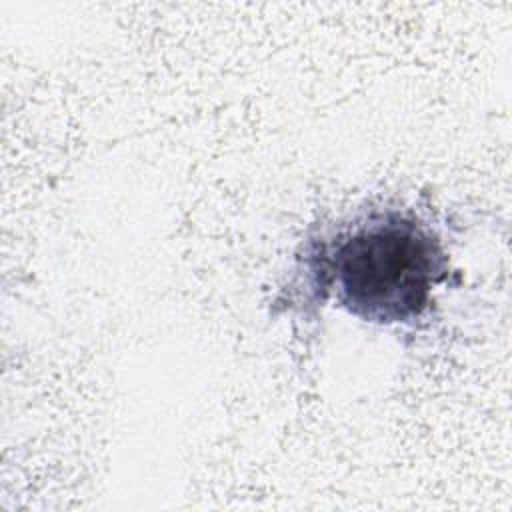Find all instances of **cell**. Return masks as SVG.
Here are the masks:
<instances>
[{"instance_id":"1","label":"cell","mask_w":512,"mask_h":512,"mask_svg":"<svg viewBox=\"0 0 512 512\" xmlns=\"http://www.w3.org/2000/svg\"><path fill=\"white\" fill-rule=\"evenodd\" d=\"M310 264L322 292L378 324L416 320L448 272L438 240L398 212L372 214L338 232Z\"/></svg>"}]
</instances>
